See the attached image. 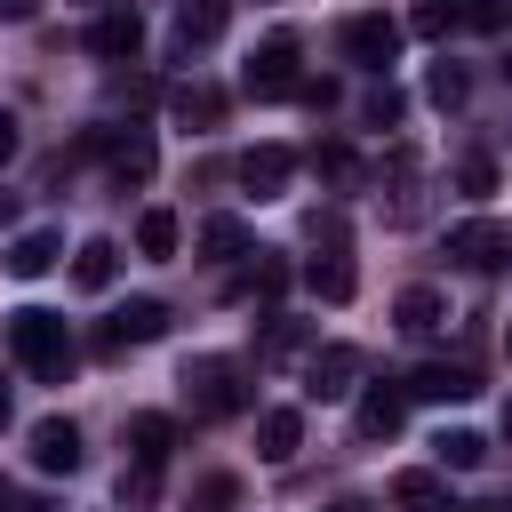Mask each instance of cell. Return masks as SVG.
Instances as JSON below:
<instances>
[{
	"label": "cell",
	"mask_w": 512,
	"mask_h": 512,
	"mask_svg": "<svg viewBox=\"0 0 512 512\" xmlns=\"http://www.w3.org/2000/svg\"><path fill=\"white\" fill-rule=\"evenodd\" d=\"M8 352H16L40 384H64V376H72V328H64V312H40V304L8 312Z\"/></svg>",
	"instance_id": "1"
},
{
	"label": "cell",
	"mask_w": 512,
	"mask_h": 512,
	"mask_svg": "<svg viewBox=\"0 0 512 512\" xmlns=\"http://www.w3.org/2000/svg\"><path fill=\"white\" fill-rule=\"evenodd\" d=\"M184 408L200 416V424H224V416H240L256 392H248V368L240 360H224V352H200V360H184Z\"/></svg>",
	"instance_id": "2"
},
{
	"label": "cell",
	"mask_w": 512,
	"mask_h": 512,
	"mask_svg": "<svg viewBox=\"0 0 512 512\" xmlns=\"http://www.w3.org/2000/svg\"><path fill=\"white\" fill-rule=\"evenodd\" d=\"M240 88H248V96H264V104H272V96H296V88H304V80H296V32H272V40L248 56Z\"/></svg>",
	"instance_id": "3"
},
{
	"label": "cell",
	"mask_w": 512,
	"mask_h": 512,
	"mask_svg": "<svg viewBox=\"0 0 512 512\" xmlns=\"http://www.w3.org/2000/svg\"><path fill=\"white\" fill-rule=\"evenodd\" d=\"M152 336H168V304L160 296H128L104 328H96V352H120V344H152Z\"/></svg>",
	"instance_id": "4"
},
{
	"label": "cell",
	"mask_w": 512,
	"mask_h": 512,
	"mask_svg": "<svg viewBox=\"0 0 512 512\" xmlns=\"http://www.w3.org/2000/svg\"><path fill=\"white\" fill-rule=\"evenodd\" d=\"M232 176H240L256 200H280V192H288V176H296V152H288V144H248V152L232 160Z\"/></svg>",
	"instance_id": "5"
},
{
	"label": "cell",
	"mask_w": 512,
	"mask_h": 512,
	"mask_svg": "<svg viewBox=\"0 0 512 512\" xmlns=\"http://www.w3.org/2000/svg\"><path fill=\"white\" fill-rule=\"evenodd\" d=\"M360 368H368V360H360L352 344H320V352L304 360V392H312V400H344V392L360 384Z\"/></svg>",
	"instance_id": "6"
},
{
	"label": "cell",
	"mask_w": 512,
	"mask_h": 512,
	"mask_svg": "<svg viewBox=\"0 0 512 512\" xmlns=\"http://www.w3.org/2000/svg\"><path fill=\"white\" fill-rule=\"evenodd\" d=\"M448 256H464V264L496 272V264H512V224H496V216H472V224H456V232H448Z\"/></svg>",
	"instance_id": "7"
},
{
	"label": "cell",
	"mask_w": 512,
	"mask_h": 512,
	"mask_svg": "<svg viewBox=\"0 0 512 512\" xmlns=\"http://www.w3.org/2000/svg\"><path fill=\"white\" fill-rule=\"evenodd\" d=\"M344 56L384 80V64L400 56V24H392V16H352V24H344Z\"/></svg>",
	"instance_id": "8"
},
{
	"label": "cell",
	"mask_w": 512,
	"mask_h": 512,
	"mask_svg": "<svg viewBox=\"0 0 512 512\" xmlns=\"http://www.w3.org/2000/svg\"><path fill=\"white\" fill-rule=\"evenodd\" d=\"M400 424H408V384H368L360 408H352V432L360 440H392Z\"/></svg>",
	"instance_id": "9"
},
{
	"label": "cell",
	"mask_w": 512,
	"mask_h": 512,
	"mask_svg": "<svg viewBox=\"0 0 512 512\" xmlns=\"http://www.w3.org/2000/svg\"><path fill=\"white\" fill-rule=\"evenodd\" d=\"M88 48H96L104 64H128V56L144 48V16H136L128 0H120V8H104V16L88 24Z\"/></svg>",
	"instance_id": "10"
},
{
	"label": "cell",
	"mask_w": 512,
	"mask_h": 512,
	"mask_svg": "<svg viewBox=\"0 0 512 512\" xmlns=\"http://www.w3.org/2000/svg\"><path fill=\"white\" fill-rule=\"evenodd\" d=\"M472 392H480V376H472L464 360H424V368L408 376V400H440V408H448V400H472Z\"/></svg>",
	"instance_id": "11"
},
{
	"label": "cell",
	"mask_w": 512,
	"mask_h": 512,
	"mask_svg": "<svg viewBox=\"0 0 512 512\" xmlns=\"http://www.w3.org/2000/svg\"><path fill=\"white\" fill-rule=\"evenodd\" d=\"M32 464L40 472H80V424L72 416H40L32 424Z\"/></svg>",
	"instance_id": "12"
},
{
	"label": "cell",
	"mask_w": 512,
	"mask_h": 512,
	"mask_svg": "<svg viewBox=\"0 0 512 512\" xmlns=\"http://www.w3.org/2000/svg\"><path fill=\"white\" fill-rule=\"evenodd\" d=\"M296 448H304V408H264L256 416V456L264 464H288Z\"/></svg>",
	"instance_id": "13"
},
{
	"label": "cell",
	"mask_w": 512,
	"mask_h": 512,
	"mask_svg": "<svg viewBox=\"0 0 512 512\" xmlns=\"http://www.w3.org/2000/svg\"><path fill=\"white\" fill-rule=\"evenodd\" d=\"M224 24H232V0H184V8H176V48L192 56V48L224 40Z\"/></svg>",
	"instance_id": "14"
},
{
	"label": "cell",
	"mask_w": 512,
	"mask_h": 512,
	"mask_svg": "<svg viewBox=\"0 0 512 512\" xmlns=\"http://www.w3.org/2000/svg\"><path fill=\"white\" fill-rule=\"evenodd\" d=\"M304 288H312L320 304H352L360 272H352V256H344V248H328V256H312V264H304Z\"/></svg>",
	"instance_id": "15"
},
{
	"label": "cell",
	"mask_w": 512,
	"mask_h": 512,
	"mask_svg": "<svg viewBox=\"0 0 512 512\" xmlns=\"http://www.w3.org/2000/svg\"><path fill=\"white\" fill-rule=\"evenodd\" d=\"M440 320H448V296H440V288H400V296H392V328H400V336H432Z\"/></svg>",
	"instance_id": "16"
},
{
	"label": "cell",
	"mask_w": 512,
	"mask_h": 512,
	"mask_svg": "<svg viewBox=\"0 0 512 512\" xmlns=\"http://www.w3.org/2000/svg\"><path fill=\"white\" fill-rule=\"evenodd\" d=\"M168 448H176V416L136 408V416H128V456H136V464H168Z\"/></svg>",
	"instance_id": "17"
},
{
	"label": "cell",
	"mask_w": 512,
	"mask_h": 512,
	"mask_svg": "<svg viewBox=\"0 0 512 512\" xmlns=\"http://www.w3.org/2000/svg\"><path fill=\"white\" fill-rule=\"evenodd\" d=\"M152 168H160V152H152V128H128V136H112V184H152Z\"/></svg>",
	"instance_id": "18"
},
{
	"label": "cell",
	"mask_w": 512,
	"mask_h": 512,
	"mask_svg": "<svg viewBox=\"0 0 512 512\" xmlns=\"http://www.w3.org/2000/svg\"><path fill=\"white\" fill-rule=\"evenodd\" d=\"M112 272H120V240H104V232H96V240H80V248H72V288H88V296H96V288H112Z\"/></svg>",
	"instance_id": "19"
},
{
	"label": "cell",
	"mask_w": 512,
	"mask_h": 512,
	"mask_svg": "<svg viewBox=\"0 0 512 512\" xmlns=\"http://www.w3.org/2000/svg\"><path fill=\"white\" fill-rule=\"evenodd\" d=\"M168 112H176L184 128H216V120H224V88H208V80H184V88H168Z\"/></svg>",
	"instance_id": "20"
},
{
	"label": "cell",
	"mask_w": 512,
	"mask_h": 512,
	"mask_svg": "<svg viewBox=\"0 0 512 512\" xmlns=\"http://www.w3.org/2000/svg\"><path fill=\"white\" fill-rule=\"evenodd\" d=\"M392 504H400V512H456V504H448V480H440V472H424V464L392 480Z\"/></svg>",
	"instance_id": "21"
},
{
	"label": "cell",
	"mask_w": 512,
	"mask_h": 512,
	"mask_svg": "<svg viewBox=\"0 0 512 512\" xmlns=\"http://www.w3.org/2000/svg\"><path fill=\"white\" fill-rule=\"evenodd\" d=\"M56 248H64L56 232H16V240H8V272H16V280H40V272L56 264Z\"/></svg>",
	"instance_id": "22"
},
{
	"label": "cell",
	"mask_w": 512,
	"mask_h": 512,
	"mask_svg": "<svg viewBox=\"0 0 512 512\" xmlns=\"http://www.w3.org/2000/svg\"><path fill=\"white\" fill-rule=\"evenodd\" d=\"M200 256H208V264L248 256V224H240V216H208V224H200Z\"/></svg>",
	"instance_id": "23"
},
{
	"label": "cell",
	"mask_w": 512,
	"mask_h": 512,
	"mask_svg": "<svg viewBox=\"0 0 512 512\" xmlns=\"http://www.w3.org/2000/svg\"><path fill=\"white\" fill-rule=\"evenodd\" d=\"M176 240H184L176 208H144V216H136V248H144V256H176Z\"/></svg>",
	"instance_id": "24"
},
{
	"label": "cell",
	"mask_w": 512,
	"mask_h": 512,
	"mask_svg": "<svg viewBox=\"0 0 512 512\" xmlns=\"http://www.w3.org/2000/svg\"><path fill=\"white\" fill-rule=\"evenodd\" d=\"M456 24H464V0H416V8H408V32H416V40H448Z\"/></svg>",
	"instance_id": "25"
},
{
	"label": "cell",
	"mask_w": 512,
	"mask_h": 512,
	"mask_svg": "<svg viewBox=\"0 0 512 512\" xmlns=\"http://www.w3.org/2000/svg\"><path fill=\"white\" fill-rule=\"evenodd\" d=\"M360 120H368V128H400V120H408V88H392V80H376V88L360 96Z\"/></svg>",
	"instance_id": "26"
},
{
	"label": "cell",
	"mask_w": 512,
	"mask_h": 512,
	"mask_svg": "<svg viewBox=\"0 0 512 512\" xmlns=\"http://www.w3.org/2000/svg\"><path fill=\"white\" fill-rule=\"evenodd\" d=\"M120 504H128V512H152V504H160V464H136V456H128V472H120Z\"/></svg>",
	"instance_id": "27"
},
{
	"label": "cell",
	"mask_w": 512,
	"mask_h": 512,
	"mask_svg": "<svg viewBox=\"0 0 512 512\" xmlns=\"http://www.w3.org/2000/svg\"><path fill=\"white\" fill-rule=\"evenodd\" d=\"M424 96H432L440 112H456V104L472 96V80H464V64H448V56H440V64H432V80H424Z\"/></svg>",
	"instance_id": "28"
},
{
	"label": "cell",
	"mask_w": 512,
	"mask_h": 512,
	"mask_svg": "<svg viewBox=\"0 0 512 512\" xmlns=\"http://www.w3.org/2000/svg\"><path fill=\"white\" fill-rule=\"evenodd\" d=\"M432 448H440V472H472V464L488 456V440H480V432H440Z\"/></svg>",
	"instance_id": "29"
},
{
	"label": "cell",
	"mask_w": 512,
	"mask_h": 512,
	"mask_svg": "<svg viewBox=\"0 0 512 512\" xmlns=\"http://www.w3.org/2000/svg\"><path fill=\"white\" fill-rule=\"evenodd\" d=\"M280 288H288V256H264V248H256V272H248V296H256V304H280Z\"/></svg>",
	"instance_id": "30"
},
{
	"label": "cell",
	"mask_w": 512,
	"mask_h": 512,
	"mask_svg": "<svg viewBox=\"0 0 512 512\" xmlns=\"http://www.w3.org/2000/svg\"><path fill=\"white\" fill-rule=\"evenodd\" d=\"M304 336H312V320H288V312H272V328H264V360H288V352H304Z\"/></svg>",
	"instance_id": "31"
},
{
	"label": "cell",
	"mask_w": 512,
	"mask_h": 512,
	"mask_svg": "<svg viewBox=\"0 0 512 512\" xmlns=\"http://www.w3.org/2000/svg\"><path fill=\"white\" fill-rule=\"evenodd\" d=\"M312 168H320L328 184H360V160H352V144H312Z\"/></svg>",
	"instance_id": "32"
},
{
	"label": "cell",
	"mask_w": 512,
	"mask_h": 512,
	"mask_svg": "<svg viewBox=\"0 0 512 512\" xmlns=\"http://www.w3.org/2000/svg\"><path fill=\"white\" fill-rule=\"evenodd\" d=\"M232 504H240V480H232V472H208V480L192 488V512H232Z\"/></svg>",
	"instance_id": "33"
},
{
	"label": "cell",
	"mask_w": 512,
	"mask_h": 512,
	"mask_svg": "<svg viewBox=\"0 0 512 512\" xmlns=\"http://www.w3.org/2000/svg\"><path fill=\"white\" fill-rule=\"evenodd\" d=\"M464 24L472 32H512V0H464Z\"/></svg>",
	"instance_id": "34"
},
{
	"label": "cell",
	"mask_w": 512,
	"mask_h": 512,
	"mask_svg": "<svg viewBox=\"0 0 512 512\" xmlns=\"http://www.w3.org/2000/svg\"><path fill=\"white\" fill-rule=\"evenodd\" d=\"M456 184L480 200V192H496V160H456Z\"/></svg>",
	"instance_id": "35"
},
{
	"label": "cell",
	"mask_w": 512,
	"mask_h": 512,
	"mask_svg": "<svg viewBox=\"0 0 512 512\" xmlns=\"http://www.w3.org/2000/svg\"><path fill=\"white\" fill-rule=\"evenodd\" d=\"M296 96H304V104H312V112H328V104H336V80H304V88H296Z\"/></svg>",
	"instance_id": "36"
},
{
	"label": "cell",
	"mask_w": 512,
	"mask_h": 512,
	"mask_svg": "<svg viewBox=\"0 0 512 512\" xmlns=\"http://www.w3.org/2000/svg\"><path fill=\"white\" fill-rule=\"evenodd\" d=\"M16 160V112H0V168Z\"/></svg>",
	"instance_id": "37"
},
{
	"label": "cell",
	"mask_w": 512,
	"mask_h": 512,
	"mask_svg": "<svg viewBox=\"0 0 512 512\" xmlns=\"http://www.w3.org/2000/svg\"><path fill=\"white\" fill-rule=\"evenodd\" d=\"M32 8H40V0H0V24H24Z\"/></svg>",
	"instance_id": "38"
},
{
	"label": "cell",
	"mask_w": 512,
	"mask_h": 512,
	"mask_svg": "<svg viewBox=\"0 0 512 512\" xmlns=\"http://www.w3.org/2000/svg\"><path fill=\"white\" fill-rule=\"evenodd\" d=\"M328 512H376V504H368V496H336Z\"/></svg>",
	"instance_id": "39"
},
{
	"label": "cell",
	"mask_w": 512,
	"mask_h": 512,
	"mask_svg": "<svg viewBox=\"0 0 512 512\" xmlns=\"http://www.w3.org/2000/svg\"><path fill=\"white\" fill-rule=\"evenodd\" d=\"M8 216H16V192H0V224H8Z\"/></svg>",
	"instance_id": "40"
},
{
	"label": "cell",
	"mask_w": 512,
	"mask_h": 512,
	"mask_svg": "<svg viewBox=\"0 0 512 512\" xmlns=\"http://www.w3.org/2000/svg\"><path fill=\"white\" fill-rule=\"evenodd\" d=\"M0 512H16V488H8V480H0Z\"/></svg>",
	"instance_id": "41"
},
{
	"label": "cell",
	"mask_w": 512,
	"mask_h": 512,
	"mask_svg": "<svg viewBox=\"0 0 512 512\" xmlns=\"http://www.w3.org/2000/svg\"><path fill=\"white\" fill-rule=\"evenodd\" d=\"M0 432H8V384H0Z\"/></svg>",
	"instance_id": "42"
},
{
	"label": "cell",
	"mask_w": 512,
	"mask_h": 512,
	"mask_svg": "<svg viewBox=\"0 0 512 512\" xmlns=\"http://www.w3.org/2000/svg\"><path fill=\"white\" fill-rule=\"evenodd\" d=\"M504 440H512V400H504Z\"/></svg>",
	"instance_id": "43"
},
{
	"label": "cell",
	"mask_w": 512,
	"mask_h": 512,
	"mask_svg": "<svg viewBox=\"0 0 512 512\" xmlns=\"http://www.w3.org/2000/svg\"><path fill=\"white\" fill-rule=\"evenodd\" d=\"M88 8H120V0H88Z\"/></svg>",
	"instance_id": "44"
},
{
	"label": "cell",
	"mask_w": 512,
	"mask_h": 512,
	"mask_svg": "<svg viewBox=\"0 0 512 512\" xmlns=\"http://www.w3.org/2000/svg\"><path fill=\"white\" fill-rule=\"evenodd\" d=\"M504 80H512V56H504Z\"/></svg>",
	"instance_id": "45"
},
{
	"label": "cell",
	"mask_w": 512,
	"mask_h": 512,
	"mask_svg": "<svg viewBox=\"0 0 512 512\" xmlns=\"http://www.w3.org/2000/svg\"><path fill=\"white\" fill-rule=\"evenodd\" d=\"M496 512H512V496H504V504H496Z\"/></svg>",
	"instance_id": "46"
},
{
	"label": "cell",
	"mask_w": 512,
	"mask_h": 512,
	"mask_svg": "<svg viewBox=\"0 0 512 512\" xmlns=\"http://www.w3.org/2000/svg\"><path fill=\"white\" fill-rule=\"evenodd\" d=\"M504 352H512V336H504Z\"/></svg>",
	"instance_id": "47"
}]
</instances>
